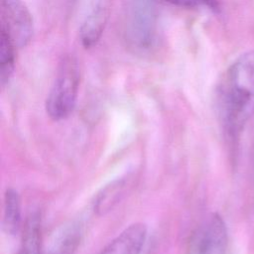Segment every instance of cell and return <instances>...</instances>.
Listing matches in <instances>:
<instances>
[{"mask_svg": "<svg viewBox=\"0 0 254 254\" xmlns=\"http://www.w3.org/2000/svg\"><path fill=\"white\" fill-rule=\"evenodd\" d=\"M147 237V227L136 222L127 226L98 254H140Z\"/></svg>", "mask_w": 254, "mask_h": 254, "instance_id": "7", "label": "cell"}, {"mask_svg": "<svg viewBox=\"0 0 254 254\" xmlns=\"http://www.w3.org/2000/svg\"><path fill=\"white\" fill-rule=\"evenodd\" d=\"M0 78L4 86L11 78L15 67V43L7 31L1 27L0 38Z\"/></svg>", "mask_w": 254, "mask_h": 254, "instance_id": "10", "label": "cell"}, {"mask_svg": "<svg viewBox=\"0 0 254 254\" xmlns=\"http://www.w3.org/2000/svg\"><path fill=\"white\" fill-rule=\"evenodd\" d=\"M41 216L38 212H33L26 221L23 240L18 254H41Z\"/></svg>", "mask_w": 254, "mask_h": 254, "instance_id": "9", "label": "cell"}, {"mask_svg": "<svg viewBox=\"0 0 254 254\" xmlns=\"http://www.w3.org/2000/svg\"><path fill=\"white\" fill-rule=\"evenodd\" d=\"M227 227L218 213L204 218L191 233L186 254H226Z\"/></svg>", "mask_w": 254, "mask_h": 254, "instance_id": "3", "label": "cell"}, {"mask_svg": "<svg viewBox=\"0 0 254 254\" xmlns=\"http://www.w3.org/2000/svg\"><path fill=\"white\" fill-rule=\"evenodd\" d=\"M22 222L21 198L14 189H7L4 194L3 227L8 234L18 233Z\"/></svg>", "mask_w": 254, "mask_h": 254, "instance_id": "8", "label": "cell"}, {"mask_svg": "<svg viewBox=\"0 0 254 254\" xmlns=\"http://www.w3.org/2000/svg\"><path fill=\"white\" fill-rule=\"evenodd\" d=\"M166 2L185 8H198V7H207L212 10L218 8L217 0H165Z\"/></svg>", "mask_w": 254, "mask_h": 254, "instance_id": "13", "label": "cell"}, {"mask_svg": "<svg viewBox=\"0 0 254 254\" xmlns=\"http://www.w3.org/2000/svg\"><path fill=\"white\" fill-rule=\"evenodd\" d=\"M80 240V231L77 227L65 229L54 242L49 254H72Z\"/></svg>", "mask_w": 254, "mask_h": 254, "instance_id": "12", "label": "cell"}, {"mask_svg": "<svg viewBox=\"0 0 254 254\" xmlns=\"http://www.w3.org/2000/svg\"><path fill=\"white\" fill-rule=\"evenodd\" d=\"M80 71L73 56H64L59 64L56 77L46 99V111L54 121L67 118L74 109Z\"/></svg>", "mask_w": 254, "mask_h": 254, "instance_id": "2", "label": "cell"}, {"mask_svg": "<svg viewBox=\"0 0 254 254\" xmlns=\"http://www.w3.org/2000/svg\"><path fill=\"white\" fill-rule=\"evenodd\" d=\"M124 187L125 182L122 180L111 184L109 187H106L97 196V199L94 202V210L101 214L110 210L120 199Z\"/></svg>", "mask_w": 254, "mask_h": 254, "instance_id": "11", "label": "cell"}, {"mask_svg": "<svg viewBox=\"0 0 254 254\" xmlns=\"http://www.w3.org/2000/svg\"><path fill=\"white\" fill-rule=\"evenodd\" d=\"M218 110L226 135L235 140L254 115V51L227 69L218 89Z\"/></svg>", "mask_w": 254, "mask_h": 254, "instance_id": "1", "label": "cell"}, {"mask_svg": "<svg viewBox=\"0 0 254 254\" xmlns=\"http://www.w3.org/2000/svg\"><path fill=\"white\" fill-rule=\"evenodd\" d=\"M113 0H96L79 30V39L85 49H90L100 40L110 17Z\"/></svg>", "mask_w": 254, "mask_h": 254, "instance_id": "6", "label": "cell"}, {"mask_svg": "<svg viewBox=\"0 0 254 254\" xmlns=\"http://www.w3.org/2000/svg\"><path fill=\"white\" fill-rule=\"evenodd\" d=\"M155 0H131L127 19V38L137 49H148L156 33Z\"/></svg>", "mask_w": 254, "mask_h": 254, "instance_id": "4", "label": "cell"}, {"mask_svg": "<svg viewBox=\"0 0 254 254\" xmlns=\"http://www.w3.org/2000/svg\"><path fill=\"white\" fill-rule=\"evenodd\" d=\"M1 27L18 47H25L33 37L32 16L22 0H0Z\"/></svg>", "mask_w": 254, "mask_h": 254, "instance_id": "5", "label": "cell"}]
</instances>
